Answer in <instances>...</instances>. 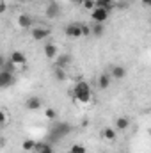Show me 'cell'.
Listing matches in <instances>:
<instances>
[{
  "label": "cell",
  "instance_id": "44dd1931",
  "mask_svg": "<svg viewBox=\"0 0 151 153\" xmlns=\"http://www.w3.org/2000/svg\"><path fill=\"white\" fill-rule=\"evenodd\" d=\"M55 78H57L59 82H64V80L68 78V73H66V70H61V68H55Z\"/></svg>",
  "mask_w": 151,
  "mask_h": 153
},
{
  "label": "cell",
  "instance_id": "4fadbf2b",
  "mask_svg": "<svg viewBox=\"0 0 151 153\" xmlns=\"http://www.w3.org/2000/svg\"><path fill=\"white\" fill-rule=\"evenodd\" d=\"M89 27H91V36L94 38H101L105 34V23H93Z\"/></svg>",
  "mask_w": 151,
  "mask_h": 153
},
{
  "label": "cell",
  "instance_id": "484cf974",
  "mask_svg": "<svg viewBox=\"0 0 151 153\" xmlns=\"http://www.w3.org/2000/svg\"><path fill=\"white\" fill-rule=\"evenodd\" d=\"M114 7H119V9H126L128 7V0H121L117 4H114Z\"/></svg>",
  "mask_w": 151,
  "mask_h": 153
},
{
  "label": "cell",
  "instance_id": "6da1fadb",
  "mask_svg": "<svg viewBox=\"0 0 151 153\" xmlns=\"http://www.w3.org/2000/svg\"><path fill=\"white\" fill-rule=\"evenodd\" d=\"M70 132H71V125H70V123L53 121V125H52V128H50V134H48L50 144H55V143L62 141L66 135H70Z\"/></svg>",
  "mask_w": 151,
  "mask_h": 153
},
{
  "label": "cell",
  "instance_id": "52a82bcc",
  "mask_svg": "<svg viewBox=\"0 0 151 153\" xmlns=\"http://www.w3.org/2000/svg\"><path fill=\"white\" fill-rule=\"evenodd\" d=\"M70 64H71V55L70 53H62V55L55 57V62H53V66L55 68H61V70H66Z\"/></svg>",
  "mask_w": 151,
  "mask_h": 153
},
{
  "label": "cell",
  "instance_id": "3957f363",
  "mask_svg": "<svg viewBox=\"0 0 151 153\" xmlns=\"http://www.w3.org/2000/svg\"><path fill=\"white\" fill-rule=\"evenodd\" d=\"M109 14H110L109 11H105L101 7H94L91 11V20H93V23H105L109 20Z\"/></svg>",
  "mask_w": 151,
  "mask_h": 153
},
{
  "label": "cell",
  "instance_id": "603a6c76",
  "mask_svg": "<svg viewBox=\"0 0 151 153\" xmlns=\"http://www.w3.org/2000/svg\"><path fill=\"white\" fill-rule=\"evenodd\" d=\"M70 153H87V150H85L84 144H73L70 148Z\"/></svg>",
  "mask_w": 151,
  "mask_h": 153
},
{
  "label": "cell",
  "instance_id": "f546056e",
  "mask_svg": "<svg viewBox=\"0 0 151 153\" xmlns=\"http://www.w3.org/2000/svg\"><path fill=\"white\" fill-rule=\"evenodd\" d=\"M141 2H142V5H144V7H150V5H151V0H141Z\"/></svg>",
  "mask_w": 151,
  "mask_h": 153
},
{
  "label": "cell",
  "instance_id": "ffe728a7",
  "mask_svg": "<svg viewBox=\"0 0 151 153\" xmlns=\"http://www.w3.org/2000/svg\"><path fill=\"white\" fill-rule=\"evenodd\" d=\"M34 144H36V141H32V139H25L23 144H21V148H23L25 152H34Z\"/></svg>",
  "mask_w": 151,
  "mask_h": 153
},
{
  "label": "cell",
  "instance_id": "277c9868",
  "mask_svg": "<svg viewBox=\"0 0 151 153\" xmlns=\"http://www.w3.org/2000/svg\"><path fill=\"white\" fill-rule=\"evenodd\" d=\"M64 32H66V36L71 39L75 38H80L82 36V23H70V25H66V29H64Z\"/></svg>",
  "mask_w": 151,
  "mask_h": 153
},
{
  "label": "cell",
  "instance_id": "7402d4cb",
  "mask_svg": "<svg viewBox=\"0 0 151 153\" xmlns=\"http://www.w3.org/2000/svg\"><path fill=\"white\" fill-rule=\"evenodd\" d=\"M38 153H55V148H53V144H50V143H46V141H44L43 148H41Z\"/></svg>",
  "mask_w": 151,
  "mask_h": 153
},
{
  "label": "cell",
  "instance_id": "30bf717a",
  "mask_svg": "<svg viewBox=\"0 0 151 153\" xmlns=\"http://www.w3.org/2000/svg\"><path fill=\"white\" fill-rule=\"evenodd\" d=\"M110 78H115V80H123L124 76H126V68L124 66H112V70H110Z\"/></svg>",
  "mask_w": 151,
  "mask_h": 153
},
{
  "label": "cell",
  "instance_id": "e0dca14e",
  "mask_svg": "<svg viewBox=\"0 0 151 153\" xmlns=\"http://www.w3.org/2000/svg\"><path fill=\"white\" fill-rule=\"evenodd\" d=\"M44 55H46L48 59H55V57H57V46H55L53 43H46V45H44Z\"/></svg>",
  "mask_w": 151,
  "mask_h": 153
},
{
  "label": "cell",
  "instance_id": "8992f818",
  "mask_svg": "<svg viewBox=\"0 0 151 153\" xmlns=\"http://www.w3.org/2000/svg\"><path fill=\"white\" fill-rule=\"evenodd\" d=\"M50 34H52V30L48 27H36V29H32V39H36V41H43V39L48 38Z\"/></svg>",
  "mask_w": 151,
  "mask_h": 153
},
{
  "label": "cell",
  "instance_id": "7a4b0ae2",
  "mask_svg": "<svg viewBox=\"0 0 151 153\" xmlns=\"http://www.w3.org/2000/svg\"><path fill=\"white\" fill-rule=\"evenodd\" d=\"M73 96H75L80 103H87V102L91 100V85H89L85 80L78 78L76 84H75V87H73Z\"/></svg>",
  "mask_w": 151,
  "mask_h": 153
},
{
  "label": "cell",
  "instance_id": "d6986e66",
  "mask_svg": "<svg viewBox=\"0 0 151 153\" xmlns=\"http://www.w3.org/2000/svg\"><path fill=\"white\" fill-rule=\"evenodd\" d=\"M115 132H117L115 128H110V126H107V128H103L101 135H103V139H107V141H114V139L117 137V134H115Z\"/></svg>",
  "mask_w": 151,
  "mask_h": 153
},
{
  "label": "cell",
  "instance_id": "5b68a950",
  "mask_svg": "<svg viewBox=\"0 0 151 153\" xmlns=\"http://www.w3.org/2000/svg\"><path fill=\"white\" fill-rule=\"evenodd\" d=\"M44 14H46V18H50V20L59 18V14H61V5H59L57 2H50L48 7H46V11H44Z\"/></svg>",
  "mask_w": 151,
  "mask_h": 153
},
{
  "label": "cell",
  "instance_id": "2e32d148",
  "mask_svg": "<svg viewBox=\"0 0 151 153\" xmlns=\"http://www.w3.org/2000/svg\"><path fill=\"white\" fill-rule=\"evenodd\" d=\"M110 82H112V78H110L109 73H101V75L98 76V85H100V89H109Z\"/></svg>",
  "mask_w": 151,
  "mask_h": 153
},
{
  "label": "cell",
  "instance_id": "4dcf8cb0",
  "mask_svg": "<svg viewBox=\"0 0 151 153\" xmlns=\"http://www.w3.org/2000/svg\"><path fill=\"white\" fill-rule=\"evenodd\" d=\"M71 4H75V5H82V0H70Z\"/></svg>",
  "mask_w": 151,
  "mask_h": 153
},
{
  "label": "cell",
  "instance_id": "ac0fdd59",
  "mask_svg": "<svg viewBox=\"0 0 151 153\" xmlns=\"http://www.w3.org/2000/svg\"><path fill=\"white\" fill-rule=\"evenodd\" d=\"M0 71H7V73H13V75H14V71H16V64H14L11 59H5V62L2 64Z\"/></svg>",
  "mask_w": 151,
  "mask_h": 153
},
{
  "label": "cell",
  "instance_id": "9c48e42d",
  "mask_svg": "<svg viewBox=\"0 0 151 153\" xmlns=\"http://www.w3.org/2000/svg\"><path fill=\"white\" fill-rule=\"evenodd\" d=\"M41 105H43V102H41L39 96H30V98H27V102H25V107H27L29 111H39Z\"/></svg>",
  "mask_w": 151,
  "mask_h": 153
},
{
  "label": "cell",
  "instance_id": "4316f807",
  "mask_svg": "<svg viewBox=\"0 0 151 153\" xmlns=\"http://www.w3.org/2000/svg\"><path fill=\"white\" fill-rule=\"evenodd\" d=\"M82 5H84L85 9H89V11H93V9H94V0H87V2H84Z\"/></svg>",
  "mask_w": 151,
  "mask_h": 153
},
{
  "label": "cell",
  "instance_id": "f1b7e54d",
  "mask_svg": "<svg viewBox=\"0 0 151 153\" xmlns=\"http://www.w3.org/2000/svg\"><path fill=\"white\" fill-rule=\"evenodd\" d=\"M5 9H7V7H5V4L0 0V14H2V13H5Z\"/></svg>",
  "mask_w": 151,
  "mask_h": 153
},
{
  "label": "cell",
  "instance_id": "5bb4252c",
  "mask_svg": "<svg viewBox=\"0 0 151 153\" xmlns=\"http://www.w3.org/2000/svg\"><path fill=\"white\" fill-rule=\"evenodd\" d=\"M128 126H130V117H126V116H121V117H117V119H115V130H121V132H124Z\"/></svg>",
  "mask_w": 151,
  "mask_h": 153
},
{
  "label": "cell",
  "instance_id": "d4e9b609",
  "mask_svg": "<svg viewBox=\"0 0 151 153\" xmlns=\"http://www.w3.org/2000/svg\"><path fill=\"white\" fill-rule=\"evenodd\" d=\"M82 36H84V38H89V36H91V27H89V25H84V23H82Z\"/></svg>",
  "mask_w": 151,
  "mask_h": 153
},
{
  "label": "cell",
  "instance_id": "1f68e13d",
  "mask_svg": "<svg viewBox=\"0 0 151 153\" xmlns=\"http://www.w3.org/2000/svg\"><path fill=\"white\" fill-rule=\"evenodd\" d=\"M4 62H5V57H4V55L0 53V68H2V64H4Z\"/></svg>",
  "mask_w": 151,
  "mask_h": 153
},
{
  "label": "cell",
  "instance_id": "9a60e30c",
  "mask_svg": "<svg viewBox=\"0 0 151 153\" xmlns=\"http://www.w3.org/2000/svg\"><path fill=\"white\" fill-rule=\"evenodd\" d=\"M114 0H94V7H101V9H105V11H112L114 9Z\"/></svg>",
  "mask_w": 151,
  "mask_h": 153
},
{
  "label": "cell",
  "instance_id": "d6a6232c",
  "mask_svg": "<svg viewBox=\"0 0 151 153\" xmlns=\"http://www.w3.org/2000/svg\"><path fill=\"white\" fill-rule=\"evenodd\" d=\"M84 2H87V0H82V4H84Z\"/></svg>",
  "mask_w": 151,
  "mask_h": 153
},
{
  "label": "cell",
  "instance_id": "cb8c5ba5",
  "mask_svg": "<svg viewBox=\"0 0 151 153\" xmlns=\"http://www.w3.org/2000/svg\"><path fill=\"white\" fill-rule=\"evenodd\" d=\"M44 116H46V117H48V119H52V121H53V119H55V117H57V112H55V111H53V109H52V107H48V109H46V111H44Z\"/></svg>",
  "mask_w": 151,
  "mask_h": 153
},
{
  "label": "cell",
  "instance_id": "7c38bea8",
  "mask_svg": "<svg viewBox=\"0 0 151 153\" xmlns=\"http://www.w3.org/2000/svg\"><path fill=\"white\" fill-rule=\"evenodd\" d=\"M32 23H34L32 16H29V14H20V16H18V25H20L21 29H30Z\"/></svg>",
  "mask_w": 151,
  "mask_h": 153
},
{
  "label": "cell",
  "instance_id": "83f0119b",
  "mask_svg": "<svg viewBox=\"0 0 151 153\" xmlns=\"http://www.w3.org/2000/svg\"><path fill=\"white\" fill-rule=\"evenodd\" d=\"M7 123V114L4 111H0V125H5Z\"/></svg>",
  "mask_w": 151,
  "mask_h": 153
},
{
  "label": "cell",
  "instance_id": "ba28073f",
  "mask_svg": "<svg viewBox=\"0 0 151 153\" xmlns=\"http://www.w3.org/2000/svg\"><path fill=\"white\" fill-rule=\"evenodd\" d=\"M13 84H14V75H13V73H7V71H0V89L11 87Z\"/></svg>",
  "mask_w": 151,
  "mask_h": 153
},
{
  "label": "cell",
  "instance_id": "8fae6325",
  "mask_svg": "<svg viewBox=\"0 0 151 153\" xmlns=\"http://www.w3.org/2000/svg\"><path fill=\"white\" fill-rule=\"evenodd\" d=\"M16 66L18 64H25L27 62V55L23 53V52H20V50H14V52H11V57H9Z\"/></svg>",
  "mask_w": 151,
  "mask_h": 153
}]
</instances>
